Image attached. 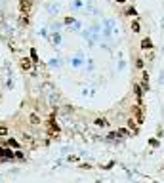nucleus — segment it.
Instances as JSON below:
<instances>
[{
	"label": "nucleus",
	"instance_id": "1",
	"mask_svg": "<svg viewBox=\"0 0 164 183\" xmlns=\"http://www.w3.org/2000/svg\"><path fill=\"white\" fill-rule=\"evenodd\" d=\"M19 12L27 16V13L31 12V0H21V2H19Z\"/></svg>",
	"mask_w": 164,
	"mask_h": 183
},
{
	"label": "nucleus",
	"instance_id": "2",
	"mask_svg": "<svg viewBox=\"0 0 164 183\" xmlns=\"http://www.w3.org/2000/svg\"><path fill=\"white\" fill-rule=\"evenodd\" d=\"M134 115H135V122H143V112H141V109L139 107H135V111H134Z\"/></svg>",
	"mask_w": 164,
	"mask_h": 183
},
{
	"label": "nucleus",
	"instance_id": "3",
	"mask_svg": "<svg viewBox=\"0 0 164 183\" xmlns=\"http://www.w3.org/2000/svg\"><path fill=\"white\" fill-rule=\"evenodd\" d=\"M0 157H4V158H12V157H13V153L8 151V149H2V147H0Z\"/></svg>",
	"mask_w": 164,
	"mask_h": 183
},
{
	"label": "nucleus",
	"instance_id": "4",
	"mask_svg": "<svg viewBox=\"0 0 164 183\" xmlns=\"http://www.w3.org/2000/svg\"><path fill=\"white\" fill-rule=\"evenodd\" d=\"M21 69H25V71H29L31 69V59H21Z\"/></svg>",
	"mask_w": 164,
	"mask_h": 183
},
{
	"label": "nucleus",
	"instance_id": "5",
	"mask_svg": "<svg viewBox=\"0 0 164 183\" xmlns=\"http://www.w3.org/2000/svg\"><path fill=\"white\" fill-rule=\"evenodd\" d=\"M151 46H153V44H151V40H149V38H143V40H141V48H143V50H149Z\"/></svg>",
	"mask_w": 164,
	"mask_h": 183
},
{
	"label": "nucleus",
	"instance_id": "6",
	"mask_svg": "<svg viewBox=\"0 0 164 183\" xmlns=\"http://www.w3.org/2000/svg\"><path fill=\"white\" fill-rule=\"evenodd\" d=\"M8 136V128L6 126H0V137H6Z\"/></svg>",
	"mask_w": 164,
	"mask_h": 183
},
{
	"label": "nucleus",
	"instance_id": "7",
	"mask_svg": "<svg viewBox=\"0 0 164 183\" xmlns=\"http://www.w3.org/2000/svg\"><path fill=\"white\" fill-rule=\"evenodd\" d=\"M29 118H31V124H40V118H38L37 115H31Z\"/></svg>",
	"mask_w": 164,
	"mask_h": 183
},
{
	"label": "nucleus",
	"instance_id": "8",
	"mask_svg": "<svg viewBox=\"0 0 164 183\" xmlns=\"http://www.w3.org/2000/svg\"><path fill=\"white\" fill-rule=\"evenodd\" d=\"M96 124H97V126H107V120H105V118H97Z\"/></svg>",
	"mask_w": 164,
	"mask_h": 183
},
{
	"label": "nucleus",
	"instance_id": "9",
	"mask_svg": "<svg viewBox=\"0 0 164 183\" xmlns=\"http://www.w3.org/2000/svg\"><path fill=\"white\" fill-rule=\"evenodd\" d=\"M132 29H134L135 33H138V31H139V23H134V25H132Z\"/></svg>",
	"mask_w": 164,
	"mask_h": 183
},
{
	"label": "nucleus",
	"instance_id": "10",
	"mask_svg": "<svg viewBox=\"0 0 164 183\" xmlns=\"http://www.w3.org/2000/svg\"><path fill=\"white\" fill-rule=\"evenodd\" d=\"M117 2H124V0H117Z\"/></svg>",
	"mask_w": 164,
	"mask_h": 183
}]
</instances>
